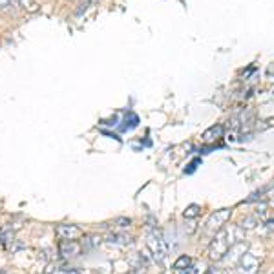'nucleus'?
<instances>
[{"label": "nucleus", "instance_id": "nucleus-14", "mask_svg": "<svg viewBox=\"0 0 274 274\" xmlns=\"http://www.w3.org/2000/svg\"><path fill=\"white\" fill-rule=\"evenodd\" d=\"M115 223H117L119 225V227H130V223H132V219H130V218H117V219H115Z\"/></svg>", "mask_w": 274, "mask_h": 274}, {"label": "nucleus", "instance_id": "nucleus-13", "mask_svg": "<svg viewBox=\"0 0 274 274\" xmlns=\"http://www.w3.org/2000/svg\"><path fill=\"white\" fill-rule=\"evenodd\" d=\"M17 4L22 6V8L33 9V8H35V0H17Z\"/></svg>", "mask_w": 274, "mask_h": 274}, {"label": "nucleus", "instance_id": "nucleus-18", "mask_svg": "<svg viewBox=\"0 0 274 274\" xmlns=\"http://www.w3.org/2000/svg\"><path fill=\"white\" fill-rule=\"evenodd\" d=\"M128 274H141L139 270H132V272H128Z\"/></svg>", "mask_w": 274, "mask_h": 274}, {"label": "nucleus", "instance_id": "nucleus-6", "mask_svg": "<svg viewBox=\"0 0 274 274\" xmlns=\"http://www.w3.org/2000/svg\"><path fill=\"white\" fill-rule=\"evenodd\" d=\"M59 252L66 258H72V256H77L81 252V245L77 242H60Z\"/></svg>", "mask_w": 274, "mask_h": 274}, {"label": "nucleus", "instance_id": "nucleus-5", "mask_svg": "<svg viewBox=\"0 0 274 274\" xmlns=\"http://www.w3.org/2000/svg\"><path fill=\"white\" fill-rule=\"evenodd\" d=\"M55 232H57V236H59L62 242H75L77 237L82 236V230L77 227V225H68V223L57 225Z\"/></svg>", "mask_w": 274, "mask_h": 274}, {"label": "nucleus", "instance_id": "nucleus-4", "mask_svg": "<svg viewBox=\"0 0 274 274\" xmlns=\"http://www.w3.org/2000/svg\"><path fill=\"white\" fill-rule=\"evenodd\" d=\"M237 263H239V272L242 274H256L260 269V260L252 252H243Z\"/></svg>", "mask_w": 274, "mask_h": 274}, {"label": "nucleus", "instance_id": "nucleus-9", "mask_svg": "<svg viewBox=\"0 0 274 274\" xmlns=\"http://www.w3.org/2000/svg\"><path fill=\"white\" fill-rule=\"evenodd\" d=\"M258 216H247V218L242 219V225L239 227L242 228H247V230H252V228H256V225H260V221H258Z\"/></svg>", "mask_w": 274, "mask_h": 274}, {"label": "nucleus", "instance_id": "nucleus-1", "mask_svg": "<svg viewBox=\"0 0 274 274\" xmlns=\"http://www.w3.org/2000/svg\"><path fill=\"white\" fill-rule=\"evenodd\" d=\"M239 237L242 239V232L237 227H230V228H219L218 232L212 236V242L209 245V258L212 261H221L225 258V254L228 252V249L234 245L232 237Z\"/></svg>", "mask_w": 274, "mask_h": 274}, {"label": "nucleus", "instance_id": "nucleus-10", "mask_svg": "<svg viewBox=\"0 0 274 274\" xmlns=\"http://www.w3.org/2000/svg\"><path fill=\"white\" fill-rule=\"evenodd\" d=\"M201 214V207L199 205H188L183 212V218L185 219H192V218H197Z\"/></svg>", "mask_w": 274, "mask_h": 274}, {"label": "nucleus", "instance_id": "nucleus-7", "mask_svg": "<svg viewBox=\"0 0 274 274\" xmlns=\"http://www.w3.org/2000/svg\"><path fill=\"white\" fill-rule=\"evenodd\" d=\"M219 137H223V126L221 124H214L210 126L205 133H203V141L210 143V141H218Z\"/></svg>", "mask_w": 274, "mask_h": 274}, {"label": "nucleus", "instance_id": "nucleus-8", "mask_svg": "<svg viewBox=\"0 0 274 274\" xmlns=\"http://www.w3.org/2000/svg\"><path fill=\"white\" fill-rule=\"evenodd\" d=\"M190 267H192V258L187 254L179 256L178 260H176V263H174V269L178 270V272H187Z\"/></svg>", "mask_w": 274, "mask_h": 274}, {"label": "nucleus", "instance_id": "nucleus-12", "mask_svg": "<svg viewBox=\"0 0 274 274\" xmlns=\"http://www.w3.org/2000/svg\"><path fill=\"white\" fill-rule=\"evenodd\" d=\"M17 0H0V9L2 11H9L11 8H15Z\"/></svg>", "mask_w": 274, "mask_h": 274}, {"label": "nucleus", "instance_id": "nucleus-2", "mask_svg": "<svg viewBox=\"0 0 274 274\" xmlns=\"http://www.w3.org/2000/svg\"><path fill=\"white\" fill-rule=\"evenodd\" d=\"M146 247H148L150 254L154 256V260L157 261H163L164 258H166V254H168V245H166L163 234H161L157 228L150 230V234L146 237Z\"/></svg>", "mask_w": 274, "mask_h": 274}, {"label": "nucleus", "instance_id": "nucleus-16", "mask_svg": "<svg viewBox=\"0 0 274 274\" xmlns=\"http://www.w3.org/2000/svg\"><path fill=\"white\" fill-rule=\"evenodd\" d=\"M59 274H82V272H79V270H75V269H62Z\"/></svg>", "mask_w": 274, "mask_h": 274}, {"label": "nucleus", "instance_id": "nucleus-3", "mask_svg": "<svg viewBox=\"0 0 274 274\" xmlns=\"http://www.w3.org/2000/svg\"><path fill=\"white\" fill-rule=\"evenodd\" d=\"M230 214H232V210H230V209H219V210H216L214 214H210L209 221H207L205 230L209 234H216L219 228H223V225L227 223L228 219H230Z\"/></svg>", "mask_w": 274, "mask_h": 274}, {"label": "nucleus", "instance_id": "nucleus-15", "mask_svg": "<svg viewBox=\"0 0 274 274\" xmlns=\"http://www.w3.org/2000/svg\"><path fill=\"white\" fill-rule=\"evenodd\" d=\"M197 164H199V159H194L190 164H188V168L185 170V172H187V174H192V172H194V170L197 168Z\"/></svg>", "mask_w": 274, "mask_h": 274}, {"label": "nucleus", "instance_id": "nucleus-17", "mask_svg": "<svg viewBox=\"0 0 274 274\" xmlns=\"http://www.w3.org/2000/svg\"><path fill=\"white\" fill-rule=\"evenodd\" d=\"M205 274H225V272H223L221 269H209Z\"/></svg>", "mask_w": 274, "mask_h": 274}, {"label": "nucleus", "instance_id": "nucleus-11", "mask_svg": "<svg viewBox=\"0 0 274 274\" xmlns=\"http://www.w3.org/2000/svg\"><path fill=\"white\" fill-rule=\"evenodd\" d=\"M110 243H115V245H126L128 243V237L124 236V234H112V236L108 237Z\"/></svg>", "mask_w": 274, "mask_h": 274}]
</instances>
